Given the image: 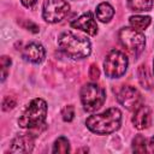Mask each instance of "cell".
Wrapping results in <instances>:
<instances>
[{
	"instance_id": "8fae6325",
	"label": "cell",
	"mask_w": 154,
	"mask_h": 154,
	"mask_svg": "<svg viewBox=\"0 0 154 154\" xmlns=\"http://www.w3.org/2000/svg\"><path fill=\"white\" fill-rule=\"evenodd\" d=\"M132 124L136 129L138 130H144L147 128H149L150 123H152V111L147 105H141L138 108H136L134 111V116H132Z\"/></svg>"
},
{
	"instance_id": "484cf974",
	"label": "cell",
	"mask_w": 154,
	"mask_h": 154,
	"mask_svg": "<svg viewBox=\"0 0 154 154\" xmlns=\"http://www.w3.org/2000/svg\"><path fill=\"white\" fill-rule=\"evenodd\" d=\"M153 72H154V60H153Z\"/></svg>"
},
{
	"instance_id": "ac0fdd59",
	"label": "cell",
	"mask_w": 154,
	"mask_h": 154,
	"mask_svg": "<svg viewBox=\"0 0 154 154\" xmlns=\"http://www.w3.org/2000/svg\"><path fill=\"white\" fill-rule=\"evenodd\" d=\"M132 150L135 153H146L147 152V142L142 135H137L132 140Z\"/></svg>"
},
{
	"instance_id": "52a82bcc",
	"label": "cell",
	"mask_w": 154,
	"mask_h": 154,
	"mask_svg": "<svg viewBox=\"0 0 154 154\" xmlns=\"http://www.w3.org/2000/svg\"><path fill=\"white\" fill-rule=\"evenodd\" d=\"M69 11L70 5L66 0H45L42 17L47 23H58L67 16Z\"/></svg>"
},
{
	"instance_id": "9a60e30c",
	"label": "cell",
	"mask_w": 154,
	"mask_h": 154,
	"mask_svg": "<svg viewBox=\"0 0 154 154\" xmlns=\"http://www.w3.org/2000/svg\"><path fill=\"white\" fill-rule=\"evenodd\" d=\"M137 75H138V81L141 83V85L144 89H152L153 87V78L149 75V71L147 69L146 65H140L138 70H137Z\"/></svg>"
},
{
	"instance_id": "8992f818",
	"label": "cell",
	"mask_w": 154,
	"mask_h": 154,
	"mask_svg": "<svg viewBox=\"0 0 154 154\" xmlns=\"http://www.w3.org/2000/svg\"><path fill=\"white\" fill-rule=\"evenodd\" d=\"M128 57L119 49H112L105 58L103 71L108 78H120L128 69Z\"/></svg>"
},
{
	"instance_id": "5b68a950",
	"label": "cell",
	"mask_w": 154,
	"mask_h": 154,
	"mask_svg": "<svg viewBox=\"0 0 154 154\" xmlns=\"http://www.w3.org/2000/svg\"><path fill=\"white\" fill-rule=\"evenodd\" d=\"M118 38L122 46L132 55H138L144 49L146 37L137 29H134L131 26H124L118 31Z\"/></svg>"
},
{
	"instance_id": "d6986e66",
	"label": "cell",
	"mask_w": 154,
	"mask_h": 154,
	"mask_svg": "<svg viewBox=\"0 0 154 154\" xmlns=\"http://www.w3.org/2000/svg\"><path fill=\"white\" fill-rule=\"evenodd\" d=\"M11 64H12V60L10 57H7V55L1 57V82H4L6 79Z\"/></svg>"
},
{
	"instance_id": "44dd1931",
	"label": "cell",
	"mask_w": 154,
	"mask_h": 154,
	"mask_svg": "<svg viewBox=\"0 0 154 154\" xmlns=\"http://www.w3.org/2000/svg\"><path fill=\"white\" fill-rule=\"evenodd\" d=\"M17 101H16V97L11 96V95H6L2 100V109L4 111H10L12 108H14Z\"/></svg>"
},
{
	"instance_id": "7402d4cb",
	"label": "cell",
	"mask_w": 154,
	"mask_h": 154,
	"mask_svg": "<svg viewBox=\"0 0 154 154\" xmlns=\"http://www.w3.org/2000/svg\"><path fill=\"white\" fill-rule=\"evenodd\" d=\"M89 77L93 79V81H97L99 77H100V70L97 67L96 64H91L90 67H89Z\"/></svg>"
},
{
	"instance_id": "30bf717a",
	"label": "cell",
	"mask_w": 154,
	"mask_h": 154,
	"mask_svg": "<svg viewBox=\"0 0 154 154\" xmlns=\"http://www.w3.org/2000/svg\"><path fill=\"white\" fill-rule=\"evenodd\" d=\"M23 58L32 64H41L46 57V51L41 43L30 42L23 49Z\"/></svg>"
},
{
	"instance_id": "4fadbf2b",
	"label": "cell",
	"mask_w": 154,
	"mask_h": 154,
	"mask_svg": "<svg viewBox=\"0 0 154 154\" xmlns=\"http://www.w3.org/2000/svg\"><path fill=\"white\" fill-rule=\"evenodd\" d=\"M114 16V8L108 2H101L96 6V18L102 23H108Z\"/></svg>"
},
{
	"instance_id": "e0dca14e",
	"label": "cell",
	"mask_w": 154,
	"mask_h": 154,
	"mask_svg": "<svg viewBox=\"0 0 154 154\" xmlns=\"http://www.w3.org/2000/svg\"><path fill=\"white\" fill-rule=\"evenodd\" d=\"M53 153H60V154H66L70 152V142L66 137L64 136H60L58 137L55 141H54V144H53V149H52Z\"/></svg>"
},
{
	"instance_id": "7c38bea8",
	"label": "cell",
	"mask_w": 154,
	"mask_h": 154,
	"mask_svg": "<svg viewBox=\"0 0 154 154\" xmlns=\"http://www.w3.org/2000/svg\"><path fill=\"white\" fill-rule=\"evenodd\" d=\"M34 148V136L31 134L19 135L12 140L10 153H31Z\"/></svg>"
},
{
	"instance_id": "d4e9b609",
	"label": "cell",
	"mask_w": 154,
	"mask_h": 154,
	"mask_svg": "<svg viewBox=\"0 0 154 154\" xmlns=\"http://www.w3.org/2000/svg\"><path fill=\"white\" fill-rule=\"evenodd\" d=\"M147 152L149 153H154V137H150L147 144Z\"/></svg>"
},
{
	"instance_id": "277c9868",
	"label": "cell",
	"mask_w": 154,
	"mask_h": 154,
	"mask_svg": "<svg viewBox=\"0 0 154 154\" xmlns=\"http://www.w3.org/2000/svg\"><path fill=\"white\" fill-rule=\"evenodd\" d=\"M81 102L84 111L93 113L97 111L106 100L105 89L96 83H87L81 89Z\"/></svg>"
},
{
	"instance_id": "9c48e42d",
	"label": "cell",
	"mask_w": 154,
	"mask_h": 154,
	"mask_svg": "<svg viewBox=\"0 0 154 154\" xmlns=\"http://www.w3.org/2000/svg\"><path fill=\"white\" fill-rule=\"evenodd\" d=\"M71 26L75 29H79L90 36H95L97 34V24L94 19L93 13H90V12L83 13L77 19L71 22Z\"/></svg>"
},
{
	"instance_id": "ba28073f",
	"label": "cell",
	"mask_w": 154,
	"mask_h": 154,
	"mask_svg": "<svg viewBox=\"0 0 154 154\" xmlns=\"http://www.w3.org/2000/svg\"><path fill=\"white\" fill-rule=\"evenodd\" d=\"M117 101L129 111H135L143 103L141 93L131 85H123L117 91Z\"/></svg>"
},
{
	"instance_id": "cb8c5ba5",
	"label": "cell",
	"mask_w": 154,
	"mask_h": 154,
	"mask_svg": "<svg viewBox=\"0 0 154 154\" xmlns=\"http://www.w3.org/2000/svg\"><path fill=\"white\" fill-rule=\"evenodd\" d=\"M36 1H37V0H20L22 5L25 6V7H28V8H31V7L36 4Z\"/></svg>"
},
{
	"instance_id": "7a4b0ae2",
	"label": "cell",
	"mask_w": 154,
	"mask_h": 154,
	"mask_svg": "<svg viewBox=\"0 0 154 154\" xmlns=\"http://www.w3.org/2000/svg\"><path fill=\"white\" fill-rule=\"evenodd\" d=\"M58 46L61 52L72 59H84L91 53V45L87 37L66 31L59 35Z\"/></svg>"
},
{
	"instance_id": "6da1fadb",
	"label": "cell",
	"mask_w": 154,
	"mask_h": 154,
	"mask_svg": "<svg viewBox=\"0 0 154 154\" xmlns=\"http://www.w3.org/2000/svg\"><path fill=\"white\" fill-rule=\"evenodd\" d=\"M87 128L97 135H109L116 132L122 125V112L117 107L106 109L102 113L90 116L85 120Z\"/></svg>"
},
{
	"instance_id": "3957f363",
	"label": "cell",
	"mask_w": 154,
	"mask_h": 154,
	"mask_svg": "<svg viewBox=\"0 0 154 154\" xmlns=\"http://www.w3.org/2000/svg\"><path fill=\"white\" fill-rule=\"evenodd\" d=\"M47 116V102L36 97L30 101V103L25 107L22 116L18 119V125L23 129H34L40 125H45Z\"/></svg>"
},
{
	"instance_id": "2e32d148",
	"label": "cell",
	"mask_w": 154,
	"mask_h": 154,
	"mask_svg": "<svg viewBox=\"0 0 154 154\" xmlns=\"http://www.w3.org/2000/svg\"><path fill=\"white\" fill-rule=\"evenodd\" d=\"M128 7L131 11L137 12L150 11L153 7V0H128Z\"/></svg>"
},
{
	"instance_id": "603a6c76",
	"label": "cell",
	"mask_w": 154,
	"mask_h": 154,
	"mask_svg": "<svg viewBox=\"0 0 154 154\" xmlns=\"http://www.w3.org/2000/svg\"><path fill=\"white\" fill-rule=\"evenodd\" d=\"M23 26L26 29V30H30V31H32V32H38V26L35 24V23H32V22H28L26 20V24H23Z\"/></svg>"
},
{
	"instance_id": "5bb4252c",
	"label": "cell",
	"mask_w": 154,
	"mask_h": 154,
	"mask_svg": "<svg viewBox=\"0 0 154 154\" xmlns=\"http://www.w3.org/2000/svg\"><path fill=\"white\" fill-rule=\"evenodd\" d=\"M150 22H152V19H150L149 16H140V14H136V16H131L129 18V23H130L131 28L137 29L140 31L146 30L150 25Z\"/></svg>"
},
{
	"instance_id": "ffe728a7",
	"label": "cell",
	"mask_w": 154,
	"mask_h": 154,
	"mask_svg": "<svg viewBox=\"0 0 154 154\" xmlns=\"http://www.w3.org/2000/svg\"><path fill=\"white\" fill-rule=\"evenodd\" d=\"M61 117H63V120L64 122H72L73 117H75V107L72 105H67L63 108L61 111Z\"/></svg>"
}]
</instances>
